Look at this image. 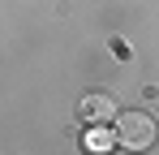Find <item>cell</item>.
<instances>
[{"mask_svg":"<svg viewBox=\"0 0 159 155\" xmlns=\"http://www.w3.org/2000/svg\"><path fill=\"white\" fill-rule=\"evenodd\" d=\"M116 142L120 147H129V151H146V147H155V138H159V121L151 116V112H142V108H116Z\"/></svg>","mask_w":159,"mask_h":155,"instance_id":"6da1fadb","label":"cell"},{"mask_svg":"<svg viewBox=\"0 0 159 155\" xmlns=\"http://www.w3.org/2000/svg\"><path fill=\"white\" fill-rule=\"evenodd\" d=\"M78 112H82V121H86V125H107V121L116 116V99L99 91V95H86Z\"/></svg>","mask_w":159,"mask_h":155,"instance_id":"7a4b0ae2","label":"cell"},{"mask_svg":"<svg viewBox=\"0 0 159 155\" xmlns=\"http://www.w3.org/2000/svg\"><path fill=\"white\" fill-rule=\"evenodd\" d=\"M86 147H90V151H112V134H103V129L95 125L86 134Z\"/></svg>","mask_w":159,"mask_h":155,"instance_id":"3957f363","label":"cell"}]
</instances>
